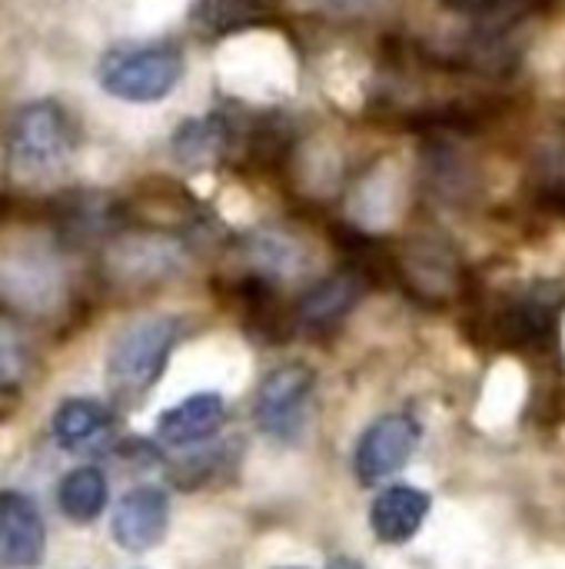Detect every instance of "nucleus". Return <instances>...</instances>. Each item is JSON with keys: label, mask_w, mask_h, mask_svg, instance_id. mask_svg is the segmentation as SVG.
I'll use <instances>...</instances> for the list:
<instances>
[{"label": "nucleus", "mask_w": 565, "mask_h": 569, "mask_svg": "<svg viewBox=\"0 0 565 569\" xmlns=\"http://www.w3.org/2000/svg\"><path fill=\"white\" fill-rule=\"evenodd\" d=\"M183 337V323L170 313L140 317L117 333L107 353V387L120 407H137L163 377L173 347Z\"/></svg>", "instance_id": "nucleus-1"}, {"label": "nucleus", "mask_w": 565, "mask_h": 569, "mask_svg": "<svg viewBox=\"0 0 565 569\" xmlns=\"http://www.w3.org/2000/svg\"><path fill=\"white\" fill-rule=\"evenodd\" d=\"M183 77V53L170 43H120L97 63L100 87L127 103L163 100Z\"/></svg>", "instance_id": "nucleus-2"}, {"label": "nucleus", "mask_w": 565, "mask_h": 569, "mask_svg": "<svg viewBox=\"0 0 565 569\" xmlns=\"http://www.w3.org/2000/svg\"><path fill=\"white\" fill-rule=\"evenodd\" d=\"M73 150H77V127L70 113L53 100H33L20 107L7 127V160L23 177H37L63 167Z\"/></svg>", "instance_id": "nucleus-3"}, {"label": "nucleus", "mask_w": 565, "mask_h": 569, "mask_svg": "<svg viewBox=\"0 0 565 569\" xmlns=\"http://www.w3.org/2000/svg\"><path fill=\"white\" fill-rule=\"evenodd\" d=\"M313 370L303 363H286L276 367L263 377L260 390H256V427L273 437V440H296L303 423H306V410H310V397H313Z\"/></svg>", "instance_id": "nucleus-4"}, {"label": "nucleus", "mask_w": 565, "mask_h": 569, "mask_svg": "<svg viewBox=\"0 0 565 569\" xmlns=\"http://www.w3.org/2000/svg\"><path fill=\"white\" fill-rule=\"evenodd\" d=\"M420 447V423L410 413H390L370 423L356 443L353 470L363 487H376L400 473Z\"/></svg>", "instance_id": "nucleus-5"}, {"label": "nucleus", "mask_w": 565, "mask_h": 569, "mask_svg": "<svg viewBox=\"0 0 565 569\" xmlns=\"http://www.w3.org/2000/svg\"><path fill=\"white\" fill-rule=\"evenodd\" d=\"M47 553V527L37 503L20 490H0V563L37 569Z\"/></svg>", "instance_id": "nucleus-6"}, {"label": "nucleus", "mask_w": 565, "mask_h": 569, "mask_svg": "<svg viewBox=\"0 0 565 569\" xmlns=\"http://www.w3.org/2000/svg\"><path fill=\"white\" fill-rule=\"evenodd\" d=\"M170 500L160 487H133L113 510L110 533L113 543L127 553H147L167 537Z\"/></svg>", "instance_id": "nucleus-7"}, {"label": "nucleus", "mask_w": 565, "mask_h": 569, "mask_svg": "<svg viewBox=\"0 0 565 569\" xmlns=\"http://www.w3.org/2000/svg\"><path fill=\"white\" fill-rule=\"evenodd\" d=\"M226 417V400L220 393H193L180 400L176 407L163 410L157 420V440L167 447H193L200 440H210Z\"/></svg>", "instance_id": "nucleus-8"}, {"label": "nucleus", "mask_w": 565, "mask_h": 569, "mask_svg": "<svg viewBox=\"0 0 565 569\" xmlns=\"http://www.w3.org/2000/svg\"><path fill=\"white\" fill-rule=\"evenodd\" d=\"M430 517V493L416 487H390L370 507V527L383 543H410Z\"/></svg>", "instance_id": "nucleus-9"}, {"label": "nucleus", "mask_w": 565, "mask_h": 569, "mask_svg": "<svg viewBox=\"0 0 565 569\" xmlns=\"http://www.w3.org/2000/svg\"><path fill=\"white\" fill-rule=\"evenodd\" d=\"M363 280L356 273H336L323 283H316L303 300H300V320L313 330H326L340 323L360 300Z\"/></svg>", "instance_id": "nucleus-10"}, {"label": "nucleus", "mask_w": 565, "mask_h": 569, "mask_svg": "<svg viewBox=\"0 0 565 569\" xmlns=\"http://www.w3.org/2000/svg\"><path fill=\"white\" fill-rule=\"evenodd\" d=\"M110 410L97 400H63L53 413V440L63 450H87L110 430Z\"/></svg>", "instance_id": "nucleus-11"}, {"label": "nucleus", "mask_w": 565, "mask_h": 569, "mask_svg": "<svg viewBox=\"0 0 565 569\" xmlns=\"http://www.w3.org/2000/svg\"><path fill=\"white\" fill-rule=\"evenodd\" d=\"M57 503L70 523H93L107 510V477L97 467L70 470L57 487Z\"/></svg>", "instance_id": "nucleus-12"}, {"label": "nucleus", "mask_w": 565, "mask_h": 569, "mask_svg": "<svg viewBox=\"0 0 565 569\" xmlns=\"http://www.w3.org/2000/svg\"><path fill=\"white\" fill-rule=\"evenodd\" d=\"M23 367H27V357H23V343L20 337L0 323V390H10L20 383L23 377Z\"/></svg>", "instance_id": "nucleus-13"}, {"label": "nucleus", "mask_w": 565, "mask_h": 569, "mask_svg": "<svg viewBox=\"0 0 565 569\" xmlns=\"http://www.w3.org/2000/svg\"><path fill=\"white\" fill-rule=\"evenodd\" d=\"M443 3H450V7H456V10H493V7H500L503 0H443Z\"/></svg>", "instance_id": "nucleus-14"}, {"label": "nucleus", "mask_w": 565, "mask_h": 569, "mask_svg": "<svg viewBox=\"0 0 565 569\" xmlns=\"http://www.w3.org/2000/svg\"><path fill=\"white\" fill-rule=\"evenodd\" d=\"M320 3H326V7H340V10H350V7H360V3H366V0H320Z\"/></svg>", "instance_id": "nucleus-15"}, {"label": "nucleus", "mask_w": 565, "mask_h": 569, "mask_svg": "<svg viewBox=\"0 0 565 569\" xmlns=\"http://www.w3.org/2000/svg\"><path fill=\"white\" fill-rule=\"evenodd\" d=\"M326 569H366L363 563H356V560H346V557H340V560H333Z\"/></svg>", "instance_id": "nucleus-16"}, {"label": "nucleus", "mask_w": 565, "mask_h": 569, "mask_svg": "<svg viewBox=\"0 0 565 569\" xmlns=\"http://www.w3.org/2000/svg\"><path fill=\"white\" fill-rule=\"evenodd\" d=\"M280 569H303V567H280Z\"/></svg>", "instance_id": "nucleus-17"}]
</instances>
